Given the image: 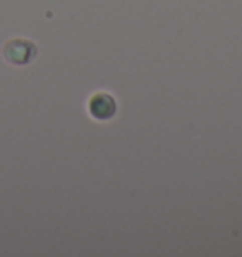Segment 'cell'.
Wrapping results in <instances>:
<instances>
[{
	"instance_id": "6da1fadb",
	"label": "cell",
	"mask_w": 242,
	"mask_h": 257,
	"mask_svg": "<svg viewBox=\"0 0 242 257\" xmlns=\"http://www.w3.org/2000/svg\"><path fill=\"white\" fill-rule=\"evenodd\" d=\"M38 48L31 40L25 38H14L4 46V59L14 66H25L36 57Z\"/></svg>"
},
{
	"instance_id": "7a4b0ae2",
	"label": "cell",
	"mask_w": 242,
	"mask_h": 257,
	"mask_svg": "<svg viewBox=\"0 0 242 257\" xmlns=\"http://www.w3.org/2000/svg\"><path fill=\"white\" fill-rule=\"evenodd\" d=\"M87 112L93 119L97 121H108L112 119L117 112V102L110 93H95L89 98Z\"/></svg>"
}]
</instances>
